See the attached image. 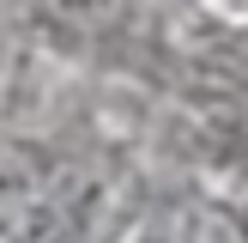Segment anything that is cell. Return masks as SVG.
<instances>
[{"instance_id":"cell-2","label":"cell","mask_w":248,"mask_h":243,"mask_svg":"<svg viewBox=\"0 0 248 243\" xmlns=\"http://www.w3.org/2000/svg\"><path fill=\"white\" fill-rule=\"evenodd\" d=\"M48 6H55L61 24H73V31H103V24L121 18L127 0H48Z\"/></svg>"},{"instance_id":"cell-3","label":"cell","mask_w":248,"mask_h":243,"mask_svg":"<svg viewBox=\"0 0 248 243\" xmlns=\"http://www.w3.org/2000/svg\"><path fill=\"white\" fill-rule=\"evenodd\" d=\"M140 243H170V231H164V225H145V231H140Z\"/></svg>"},{"instance_id":"cell-1","label":"cell","mask_w":248,"mask_h":243,"mask_svg":"<svg viewBox=\"0 0 248 243\" xmlns=\"http://www.w3.org/2000/svg\"><path fill=\"white\" fill-rule=\"evenodd\" d=\"M36 176H43V164H36L31 152H6L0 158V237H12V231L43 207L36 201Z\"/></svg>"},{"instance_id":"cell-4","label":"cell","mask_w":248,"mask_h":243,"mask_svg":"<svg viewBox=\"0 0 248 243\" xmlns=\"http://www.w3.org/2000/svg\"><path fill=\"white\" fill-rule=\"evenodd\" d=\"M236 219H242V237H248V201H242V213H236Z\"/></svg>"}]
</instances>
